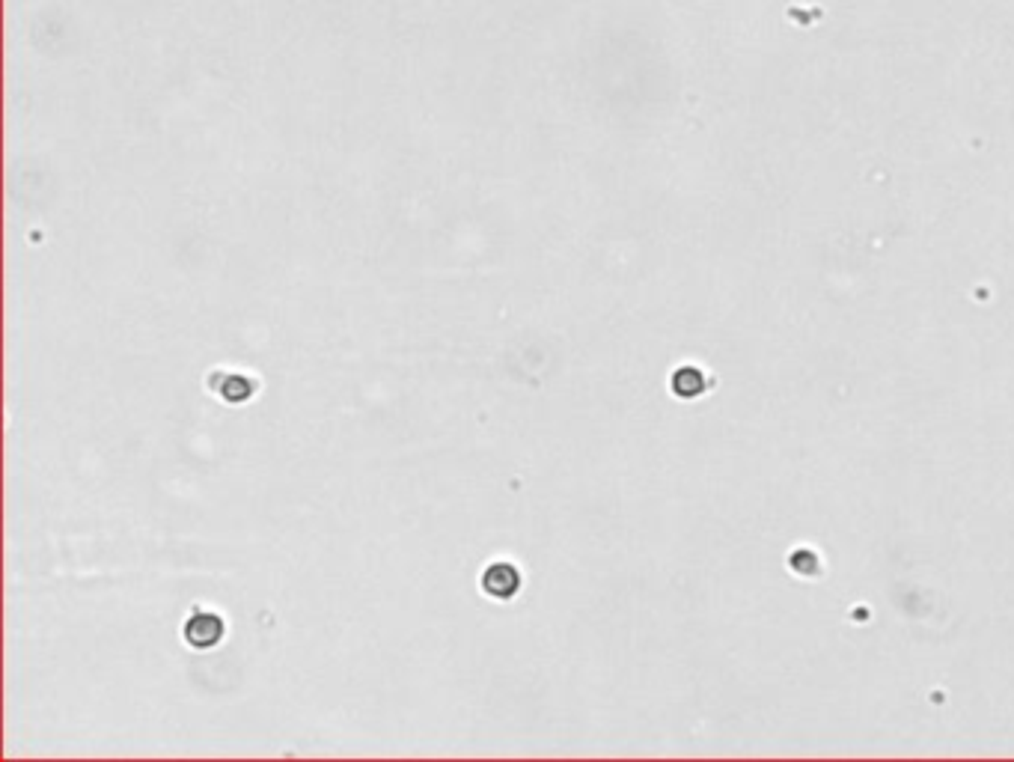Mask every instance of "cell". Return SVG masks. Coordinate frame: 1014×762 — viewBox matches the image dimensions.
Instances as JSON below:
<instances>
[{"instance_id": "1", "label": "cell", "mask_w": 1014, "mask_h": 762, "mask_svg": "<svg viewBox=\"0 0 1014 762\" xmlns=\"http://www.w3.org/2000/svg\"><path fill=\"white\" fill-rule=\"evenodd\" d=\"M521 587V572L512 563H491L482 575V590L491 599H512Z\"/></svg>"}, {"instance_id": "2", "label": "cell", "mask_w": 1014, "mask_h": 762, "mask_svg": "<svg viewBox=\"0 0 1014 762\" xmlns=\"http://www.w3.org/2000/svg\"><path fill=\"white\" fill-rule=\"evenodd\" d=\"M224 637V620L218 614H191L188 623H185V640L194 646V649H209L215 646L218 640Z\"/></svg>"}, {"instance_id": "3", "label": "cell", "mask_w": 1014, "mask_h": 762, "mask_svg": "<svg viewBox=\"0 0 1014 762\" xmlns=\"http://www.w3.org/2000/svg\"><path fill=\"white\" fill-rule=\"evenodd\" d=\"M212 387H218L226 402H244L253 393V384L244 376H212Z\"/></svg>"}]
</instances>
